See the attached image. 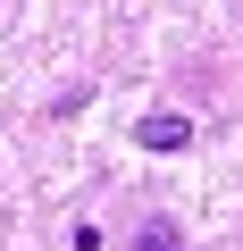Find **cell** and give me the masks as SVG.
<instances>
[{"label": "cell", "instance_id": "obj_1", "mask_svg": "<svg viewBox=\"0 0 243 251\" xmlns=\"http://www.w3.org/2000/svg\"><path fill=\"white\" fill-rule=\"evenodd\" d=\"M135 143H143V151H185V143H193V126H185L176 109H151V117L135 126Z\"/></svg>", "mask_w": 243, "mask_h": 251}, {"label": "cell", "instance_id": "obj_2", "mask_svg": "<svg viewBox=\"0 0 243 251\" xmlns=\"http://www.w3.org/2000/svg\"><path fill=\"white\" fill-rule=\"evenodd\" d=\"M135 251H185V234H176V226H143V234H135Z\"/></svg>", "mask_w": 243, "mask_h": 251}]
</instances>
